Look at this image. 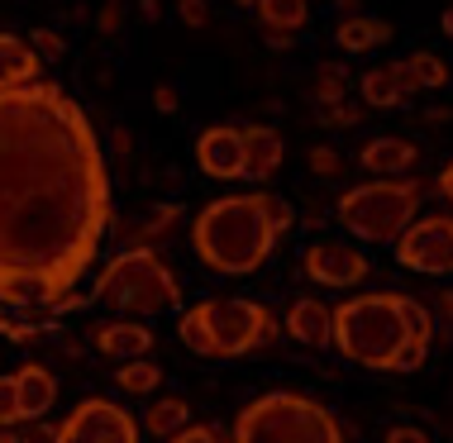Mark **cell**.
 Segmentation results:
<instances>
[{
  "label": "cell",
  "instance_id": "7",
  "mask_svg": "<svg viewBox=\"0 0 453 443\" xmlns=\"http://www.w3.org/2000/svg\"><path fill=\"white\" fill-rule=\"evenodd\" d=\"M201 329L211 339V358H243L253 348H267L281 334V319L258 301H239V295H215V301L196 305Z\"/></svg>",
  "mask_w": 453,
  "mask_h": 443
},
{
  "label": "cell",
  "instance_id": "32",
  "mask_svg": "<svg viewBox=\"0 0 453 443\" xmlns=\"http://www.w3.org/2000/svg\"><path fill=\"white\" fill-rule=\"evenodd\" d=\"M387 443H434V439L420 424H396V429H387Z\"/></svg>",
  "mask_w": 453,
  "mask_h": 443
},
{
  "label": "cell",
  "instance_id": "16",
  "mask_svg": "<svg viewBox=\"0 0 453 443\" xmlns=\"http://www.w3.org/2000/svg\"><path fill=\"white\" fill-rule=\"evenodd\" d=\"M15 391H19V420H43L58 401V377L39 363H24L15 372Z\"/></svg>",
  "mask_w": 453,
  "mask_h": 443
},
{
  "label": "cell",
  "instance_id": "19",
  "mask_svg": "<svg viewBox=\"0 0 453 443\" xmlns=\"http://www.w3.org/2000/svg\"><path fill=\"white\" fill-rule=\"evenodd\" d=\"M334 43L344 48V53H372V48L391 43V24L377 19V15H349V19H339Z\"/></svg>",
  "mask_w": 453,
  "mask_h": 443
},
{
  "label": "cell",
  "instance_id": "10",
  "mask_svg": "<svg viewBox=\"0 0 453 443\" xmlns=\"http://www.w3.org/2000/svg\"><path fill=\"white\" fill-rule=\"evenodd\" d=\"M301 272L315 281V286H358V281L372 277V263L367 253L349 248L339 239H320L301 253Z\"/></svg>",
  "mask_w": 453,
  "mask_h": 443
},
{
  "label": "cell",
  "instance_id": "5",
  "mask_svg": "<svg viewBox=\"0 0 453 443\" xmlns=\"http://www.w3.org/2000/svg\"><path fill=\"white\" fill-rule=\"evenodd\" d=\"M234 443H344L334 410L305 391H267L234 420Z\"/></svg>",
  "mask_w": 453,
  "mask_h": 443
},
{
  "label": "cell",
  "instance_id": "41",
  "mask_svg": "<svg viewBox=\"0 0 453 443\" xmlns=\"http://www.w3.org/2000/svg\"><path fill=\"white\" fill-rule=\"evenodd\" d=\"M439 310H444V315L453 319V291H444V295H439Z\"/></svg>",
  "mask_w": 453,
  "mask_h": 443
},
{
  "label": "cell",
  "instance_id": "33",
  "mask_svg": "<svg viewBox=\"0 0 453 443\" xmlns=\"http://www.w3.org/2000/svg\"><path fill=\"white\" fill-rule=\"evenodd\" d=\"M119 24H125V0H105V10H101V34H115Z\"/></svg>",
  "mask_w": 453,
  "mask_h": 443
},
{
  "label": "cell",
  "instance_id": "8",
  "mask_svg": "<svg viewBox=\"0 0 453 443\" xmlns=\"http://www.w3.org/2000/svg\"><path fill=\"white\" fill-rule=\"evenodd\" d=\"M396 263L420 277H453V215H415L396 239Z\"/></svg>",
  "mask_w": 453,
  "mask_h": 443
},
{
  "label": "cell",
  "instance_id": "17",
  "mask_svg": "<svg viewBox=\"0 0 453 443\" xmlns=\"http://www.w3.org/2000/svg\"><path fill=\"white\" fill-rule=\"evenodd\" d=\"M411 81H406V67L401 63H387V67H372L363 72V105L367 110H396L411 101Z\"/></svg>",
  "mask_w": 453,
  "mask_h": 443
},
{
  "label": "cell",
  "instance_id": "9",
  "mask_svg": "<svg viewBox=\"0 0 453 443\" xmlns=\"http://www.w3.org/2000/svg\"><path fill=\"white\" fill-rule=\"evenodd\" d=\"M58 443H143V439H139V420L125 405L105 396H87L58 424Z\"/></svg>",
  "mask_w": 453,
  "mask_h": 443
},
{
  "label": "cell",
  "instance_id": "11",
  "mask_svg": "<svg viewBox=\"0 0 453 443\" xmlns=\"http://www.w3.org/2000/svg\"><path fill=\"white\" fill-rule=\"evenodd\" d=\"M196 167L215 181H239L243 177V134L234 125H211L196 139Z\"/></svg>",
  "mask_w": 453,
  "mask_h": 443
},
{
  "label": "cell",
  "instance_id": "2",
  "mask_svg": "<svg viewBox=\"0 0 453 443\" xmlns=\"http://www.w3.org/2000/svg\"><path fill=\"white\" fill-rule=\"evenodd\" d=\"M291 225H296V210L281 195L267 191L219 195L196 215L191 248L219 277H249L277 253V243L291 233Z\"/></svg>",
  "mask_w": 453,
  "mask_h": 443
},
{
  "label": "cell",
  "instance_id": "15",
  "mask_svg": "<svg viewBox=\"0 0 453 443\" xmlns=\"http://www.w3.org/2000/svg\"><path fill=\"white\" fill-rule=\"evenodd\" d=\"M239 134H243V177H249V181H267L281 167V157H287L281 134L267 129V125H243Z\"/></svg>",
  "mask_w": 453,
  "mask_h": 443
},
{
  "label": "cell",
  "instance_id": "39",
  "mask_svg": "<svg viewBox=\"0 0 453 443\" xmlns=\"http://www.w3.org/2000/svg\"><path fill=\"white\" fill-rule=\"evenodd\" d=\"M439 29H444V39H453V5L444 10V15H439Z\"/></svg>",
  "mask_w": 453,
  "mask_h": 443
},
{
  "label": "cell",
  "instance_id": "6",
  "mask_svg": "<svg viewBox=\"0 0 453 443\" xmlns=\"http://www.w3.org/2000/svg\"><path fill=\"white\" fill-rule=\"evenodd\" d=\"M420 201H425L420 177H372L339 195L334 219H339V229H349V239L396 243L415 219V210H420Z\"/></svg>",
  "mask_w": 453,
  "mask_h": 443
},
{
  "label": "cell",
  "instance_id": "25",
  "mask_svg": "<svg viewBox=\"0 0 453 443\" xmlns=\"http://www.w3.org/2000/svg\"><path fill=\"white\" fill-rule=\"evenodd\" d=\"M349 101V67L344 63H320V81H315V105H339Z\"/></svg>",
  "mask_w": 453,
  "mask_h": 443
},
{
  "label": "cell",
  "instance_id": "30",
  "mask_svg": "<svg viewBox=\"0 0 453 443\" xmlns=\"http://www.w3.org/2000/svg\"><path fill=\"white\" fill-rule=\"evenodd\" d=\"M339 167H344V163H339V153L329 143H315L311 148V172H315V177H334Z\"/></svg>",
  "mask_w": 453,
  "mask_h": 443
},
{
  "label": "cell",
  "instance_id": "28",
  "mask_svg": "<svg viewBox=\"0 0 453 443\" xmlns=\"http://www.w3.org/2000/svg\"><path fill=\"white\" fill-rule=\"evenodd\" d=\"M19 424V391L15 377H0V429H15Z\"/></svg>",
  "mask_w": 453,
  "mask_h": 443
},
{
  "label": "cell",
  "instance_id": "23",
  "mask_svg": "<svg viewBox=\"0 0 453 443\" xmlns=\"http://www.w3.org/2000/svg\"><path fill=\"white\" fill-rule=\"evenodd\" d=\"M177 219H181V205H157L153 215H143L139 225H129L125 233L134 239V248H149L153 239H167V233L177 229Z\"/></svg>",
  "mask_w": 453,
  "mask_h": 443
},
{
  "label": "cell",
  "instance_id": "21",
  "mask_svg": "<svg viewBox=\"0 0 453 443\" xmlns=\"http://www.w3.org/2000/svg\"><path fill=\"white\" fill-rule=\"evenodd\" d=\"M258 24L267 34H296L311 19V0H258Z\"/></svg>",
  "mask_w": 453,
  "mask_h": 443
},
{
  "label": "cell",
  "instance_id": "26",
  "mask_svg": "<svg viewBox=\"0 0 453 443\" xmlns=\"http://www.w3.org/2000/svg\"><path fill=\"white\" fill-rule=\"evenodd\" d=\"M177 334H181V343H187L196 358H211V339H205V329H201V315H196V305L177 315Z\"/></svg>",
  "mask_w": 453,
  "mask_h": 443
},
{
  "label": "cell",
  "instance_id": "37",
  "mask_svg": "<svg viewBox=\"0 0 453 443\" xmlns=\"http://www.w3.org/2000/svg\"><path fill=\"white\" fill-rule=\"evenodd\" d=\"M439 195H444V201L453 205V157H449V167L439 172Z\"/></svg>",
  "mask_w": 453,
  "mask_h": 443
},
{
  "label": "cell",
  "instance_id": "34",
  "mask_svg": "<svg viewBox=\"0 0 453 443\" xmlns=\"http://www.w3.org/2000/svg\"><path fill=\"white\" fill-rule=\"evenodd\" d=\"M205 19H211V10H205V0H181V24H191V29H201Z\"/></svg>",
  "mask_w": 453,
  "mask_h": 443
},
{
  "label": "cell",
  "instance_id": "38",
  "mask_svg": "<svg viewBox=\"0 0 453 443\" xmlns=\"http://www.w3.org/2000/svg\"><path fill=\"white\" fill-rule=\"evenodd\" d=\"M334 10H339V19H349V15H363V0H334Z\"/></svg>",
  "mask_w": 453,
  "mask_h": 443
},
{
  "label": "cell",
  "instance_id": "14",
  "mask_svg": "<svg viewBox=\"0 0 453 443\" xmlns=\"http://www.w3.org/2000/svg\"><path fill=\"white\" fill-rule=\"evenodd\" d=\"M281 329H287L291 339L301 343V348H311V353H320L329 348V305L325 301H315V295H301V301H291V310L287 319H281Z\"/></svg>",
  "mask_w": 453,
  "mask_h": 443
},
{
  "label": "cell",
  "instance_id": "42",
  "mask_svg": "<svg viewBox=\"0 0 453 443\" xmlns=\"http://www.w3.org/2000/svg\"><path fill=\"white\" fill-rule=\"evenodd\" d=\"M234 5H243V10H253V5H258V0H234Z\"/></svg>",
  "mask_w": 453,
  "mask_h": 443
},
{
  "label": "cell",
  "instance_id": "35",
  "mask_svg": "<svg viewBox=\"0 0 453 443\" xmlns=\"http://www.w3.org/2000/svg\"><path fill=\"white\" fill-rule=\"evenodd\" d=\"M153 105L163 110V115H173V110H177V86H157V91H153Z\"/></svg>",
  "mask_w": 453,
  "mask_h": 443
},
{
  "label": "cell",
  "instance_id": "29",
  "mask_svg": "<svg viewBox=\"0 0 453 443\" xmlns=\"http://www.w3.org/2000/svg\"><path fill=\"white\" fill-rule=\"evenodd\" d=\"M29 39H34L29 48H34V53H39V57H43V63H58V57H63V48H67V43H63V39H58V34H53V29H39V34H29Z\"/></svg>",
  "mask_w": 453,
  "mask_h": 443
},
{
  "label": "cell",
  "instance_id": "40",
  "mask_svg": "<svg viewBox=\"0 0 453 443\" xmlns=\"http://www.w3.org/2000/svg\"><path fill=\"white\" fill-rule=\"evenodd\" d=\"M0 443H24L19 429H0Z\"/></svg>",
  "mask_w": 453,
  "mask_h": 443
},
{
  "label": "cell",
  "instance_id": "31",
  "mask_svg": "<svg viewBox=\"0 0 453 443\" xmlns=\"http://www.w3.org/2000/svg\"><path fill=\"white\" fill-rule=\"evenodd\" d=\"M167 443H229V439L219 434L215 424H187V429H181V434H173Z\"/></svg>",
  "mask_w": 453,
  "mask_h": 443
},
{
  "label": "cell",
  "instance_id": "20",
  "mask_svg": "<svg viewBox=\"0 0 453 443\" xmlns=\"http://www.w3.org/2000/svg\"><path fill=\"white\" fill-rule=\"evenodd\" d=\"M191 424V405L187 396H163V401H149V410H143V429H149L153 439H173L181 429Z\"/></svg>",
  "mask_w": 453,
  "mask_h": 443
},
{
  "label": "cell",
  "instance_id": "22",
  "mask_svg": "<svg viewBox=\"0 0 453 443\" xmlns=\"http://www.w3.org/2000/svg\"><path fill=\"white\" fill-rule=\"evenodd\" d=\"M401 67H406V81H411V91H439V86H449V67H444V57H434V53H411V57H401Z\"/></svg>",
  "mask_w": 453,
  "mask_h": 443
},
{
  "label": "cell",
  "instance_id": "3",
  "mask_svg": "<svg viewBox=\"0 0 453 443\" xmlns=\"http://www.w3.org/2000/svg\"><path fill=\"white\" fill-rule=\"evenodd\" d=\"M329 343L349 363L372 372H396L411 353V329L401 319V291H363L329 310Z\"/></svg>",
  "mask_w": 453,
  "mask_h": 443
},
{
  "label": "cell",
  "instance_id": "13",
  "mask_svg": "<svg viewBox=\"0 0 453 443\" xmlns=\"http://www.w3.org/2000/svg\"><path fill=\"white\" fill-rule=\"evenodd\" d=\"M358 163H363V172H372V177H411V167L420 163V148L411 139H401V134H382V139L363 143Z\"/></svg>",
  "mask_w": 453,
  "mask_h": 443
},
{
  "label": "cell",
  "instance_id": "1",
  "mask_svg": "<svg viewBox=\"0 0 453 443\" xmlns=\"http://www.w3.org/2000/svg\"><path fill=\"white\" fill-rule=\"evenodd\" d=\"M110 177L91 115L53 77L0 91V305H53L96 263Z\"/></svg>",
  "mask_w": 453,
  "mask_h": 443
},
{
  "label": "cell",
  "instance_id": "36",
  "mask_svg": "<svg viewBox=\"0 0 453 443\" xmlns=\"http://www.w3.org/2000/svg\"><path fill=\"white\" fill-rule=\"evenodd\" d=\"M24 443H58V429L39 424V429H29V434H24Z\"/></svg>",
  "mask_w": 453,
  "mask_h": 443
},
{
  "label": "cell",
  "instance_id": "24",
  "mask_svg": "<svg viewBox=\"0 0 453 443\" xmlns=\"http://www.w3.org/2000/svg\"><path fill=\"white\" fill-rule=\"evenodd\" d=\"M115 381H119V391H129V396H153L157 381H163V367L149 363V358H134V363L115 367Z\"/></svg>",
  "mask_w": 453,
  "mask_h": 443
},
{
  "label": "cell",
  "instance_id": "4",
  "mask_svg": "<svg viewBox=\"0 0 453 443\" xmlns=\"http://www.w3.org/2000/svg\"><path fill=\"white\" fill-rule=\"evenodd\" d=\"M96 305L115 315H173L181 310V281L153 248H119L96 277Z\"/></svg>",
  "mask_w": 453,
  "mask_h": 443
},
{
  "label": "cell",
  "instance_id": "18",
  "mask_svg": "<svg viewBox=\"0 0 453 443\" xmlns=\"http://www.w3.org/2000/svg\"><path fill=\"white\" fill-rule=\"evenodd\" d=\"M43 77V57L34 53L19 34H0V91Z\"/></svg>",
  "mask_w": 453,
  "mask_h": 443
},
{
  "label": "cell",
  "instance_id": "12",
  "mask_svg": "<svg viewBox=\"0 0 453 443\" xmlns=\"http://www.w3.org/2000/svg\"><path fill=\"white\" fill-rule=\"evenodd\" d=\"M91 343H96V353H105V358L134 363V358H149L153 329L149 325H134V319H105V325H96Z\"/></svg>",
  "mask_w": 453,
  "mask_h": 443
},
{
  "label": "cell",
  "instance_id": "27",
  "mask_svg": "<svg viewBox=\"0 0 453 443\" xmlns=\"http://www.w3.org/2000/svg\"><path fill=\"white\" fill-rule=\"evenodd\" d=\"M363 119V105L358 101H339V105H325L320 110V125H329V129H353Z\"/></svg>",
  "mask_w": 453,
  "mask_h": 443
}]
</instances>
